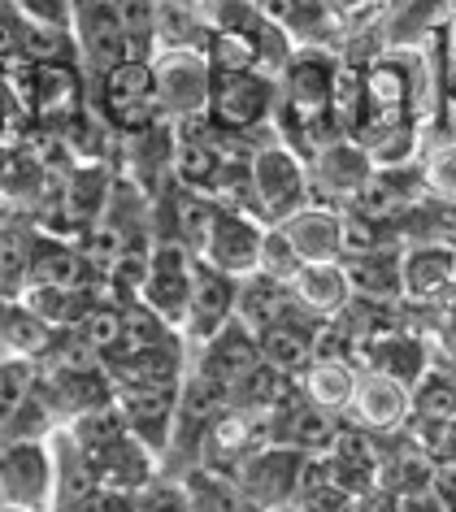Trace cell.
Instances as JSON below:
<instances>
[{
    "mask_svg": "<svg viewBox=\"0 0 456 512\" xmlns=\"http://www.w3.org/2000/svg\"><path fill=\"white\" fill-rule=\"evenodd\" d=\"M70 35L96 74H109L118 61H126V31L113 0H70Z\"/></svg>",
    "mask_w": 456,
    "mask_h": 512,
    "instance_id": "9",
    "label": "cell"
},
{
    "mask_svg": "<svg viewBox=\"0 0 456 512\" xmlns=\"http://www.w3.org/2000/svg\"><path fill=\"white\" fill-rule=\"evenodd\" d=\"M291 300L300 304L304 313H313L318 322H326V317H335L339 309L348 304V278H344V265L335 261H309L300 265V274L291 278Z\"/></svg>",
    "mask_w": 456,
    "mask_h": 512,
    "instance_id": "16",
    "label": "cell"
},
{
    "mask_svg": "<svg viewBox=\"0 0 456 512\" xmlns=\"http://www.w3.org/2000/svg\"><path fill=\"white\" fill-rule=\"evenodd\" d=\"M0 356H5V348H0Z\"/></svg>",
    "mask_w": 456,
    "mask_h": 512,
    "instance_id": "40",
    "label": "cell"
},
{
    "mask_svg": "<svg viewBox=\"0 0 456 512\" xmlns=\"http://www.w3.org/2000/svg\"><path fill=\"white\" fill-rule=\"evenodd\" d=\"M213 213H218V204H213L205 191H183L174 196V243H183L192 256H200L209 239V226H213Z\"/></svg>",
    "mask_w": 456,
    "mask_h": 512,
    "instance_id": "26",
    "label": "cell"
},
{
    "mask_svg": "<svg viewBox=\"0 0 456 512\" xmlns=\"http://www.w3.org/2000/svg\"><path fill=\"white\" fill-rule=\"evenodd\" d=\"M0 504L27 512L53 508V460L44 439H0Z\"/></svg>",
    "mask_w": 456,
    "mask_h": 512,
    "instance_id": "3",
    "label": "cell"
},
{
    "mask_svg": "<svg viewBox=\"0 0 456 512\" xmlns=\"http://www.w3.org/2000/svg\"><path fill=\"white\" fill-rule=\"evenodd\" d=\"M448 352L456 356V322H452V330H448Z\"/></svg>",
    "mask_w": 456,
    "mask_h": 512,
    "instance_id": "38",
    "label": "cell"
},
{
    "mask_svg": "<svg viewBox=\"0 0 456 512\" xmlns=\"http://www.w3.org/2000/svg\"><path fill=\"white\" fill-rule=\"evenodd\" d=\"M35 382V361H22V356H0V430L9 426V417L18 413V404L27 400Z\"/></svg>",
    "mask_w": 456,
    "mask_h": 512,
    "instance_id": "30",
    "label": "cell"
},
{
    "mask_svg": "<svg viewBox=\"0 0 456 512\" xmlns=\"http://www.w3.org/2000/svg\"><path fill=\"white\" fill-rule=\"evenodd\" d=\"M209 79L213 66L200 48H166L152 61V96H157L161 118H187V113H205L209 105Z\"/></svg>",
    "mask_w": 456,
    "mask_h": 512,
    "instance_id": "2",
    "label": "cell"
},
{
    "mask_svg": "<svg viewBox=\"0 0 456 512\" xmlns=\"http://www.w3.org/2000/svg\"><path fill=\"white\" fill-rule=\"evenodd\" d=\"M456 278V252L448 248H417L400 261V291H409L413 300H435L439 291H448Z\"/></svg>",
    "mask_w": 456,
    "mask_h": 512,
    "instance_id": "21",
    "label": "cell"
},
{
    "mask_svg": "<svg viewBox=\"0 0 456 512\" xmlns=\"http://www.w3.org/2000/svg\"><path fill=\"white\" fill-rule=\"evenodd\" d=\"M313 330H318V317L304 313L296 304L287 317H278L274 326H265L257 335L261 365H270V369H278V374L296 378L300 369L313 361Z\"/></svg>",
    "mask_w": 456,
    "mask_h": 512,
    "instance_id": "13",
    "label": "cell"
},
{
    "mask_svg": "<svg viewBox=\"0 0 456 512\" xmlns=\"http://www.w3.org/2000/svg\"><path fill=\"white\" fill-rule=\"evenodd\" d=\"M235 287L239 278L213 270L205 256H192V287H187V313L179 335L187 343H205L213 330L235 317Z\"/></svg>",
    "mask_w": 456,
    "mask_h": 512,
    "instance_id": "8",
    "label": "cell"
},
{
    "mask_svg": "<svg viewBox=\"0 0 456 512\" xmlns=\"http://www.w3.org/2000/svg\"><path fill=\"white\" fill-rule=\"evenodd\" d=\"M430 499H435L439 512H456V465H439L430 473Z\"/></svg>",
    "mask_w": 456,
    "mask_h": 512,
    "instance_id": "35",
    "label": "cell"
},
{
    "mask_svg": "<svg viewBox=\"0 0 456 512\" xmlns=\"http://www.w3.org/2000/svg\"><path fill=\"white\" fill-rule=\"evenodd\" d=\"M66 330L48 326L40 313H31L22 300H0V348L5 356H22V361H48Z\"/></svg>",
    "mask_w": 456,
    "mask_h": 512,
    "instance_id": "14",
    "label": "cell"
},
{
    "mask_svg": "<svg viewBox=\"0 0 456 512\" xmlns=\"http://www.w3.org/2000/svg\"><path fill=\"white\" fill-rule=\"evenodd\" d=\"M187 287H192V252L174 239H161L148 248V274L139 287V304H148L157 317L179 330L187 313Z\"/></svg>",
    "mask_w": 456,
    "mask_h": 512,
    "instance_id": "7",
    "label": "cell"
},
{
    "mask_svg": "<svg viewBox=\"0 0 456 512\" xmlns=\"http://www.w3.org/2000/svg\"><path fill=\"white\" fill-rule=\"evenodd\" d=\"M430 473H435V465L426 460L422 447H404V452H396L391 465H387V478H391L396 491H426Z\"/></svg>",
    "mask_w": 456,
    "mask_h": 512,
    "instance_id": "32",
    "label": "cell"
},
{
    "mask_svg": "<svg viewBox=\"0 0 456 512\" xmlns=\"http://www.w3.org/2000/svg\"><path fill=\"white\" fill-rule=\"evenodd\" d=\"M18 57L31 61V66H61V61H74V57H79V48H74L70 27H53V22L22 18Z\"/></svg>",
    "mask_w": 456,
    "mask_h": 512,
    "instance_id": "24",
    "label": "cell"
},
{
    "mask_svg": "<svg viewBox=\"0 0 456 512\" xmlns=\"http://www.w3.org/2000/svg\"><path fill=\"white\" fill-rule=\"evenodd\" d=\"M174 400H179V387H113V404H118L126 430H131L152 456H161L170 447Z\"/></svg>",
    "mask_w": 456,
    "mask_h": 512,
    "instance_id": "11",
    "label": "cell"
},
{
    "mask_svg": "<svg viewBox=\"0 0 456 512\" xmlns=\"http://www.w3.org/2000/svg\"><path fill=\"white\" fill-rule=\"evenodd\" d=\"M348 404L357 408V417L365 421V430H396L404 421V413H409V387L374 369L370 378H357Z\"/></svg>",
    "mask_w": 456,
    "mask_h": 512,
    "instance_id": "18",
    "label": "cell"
},
{
    "mask_svg": "<svg viewBox=\"0 0 456 512\" xmlns=\"http://www.w3.org/2000/svg\"><path fill=\"white\" fill-rule=\"evenodd\" d=\"M344 278H348V291L361 300H396L400 296V261L396 256H383L378 252H365V256H348L344 261Z\"/></svg>",
    "mask_w": 456,
    "mask_h": 512,
    "instance_id": "22",
    "label": "cell"
},
{
    "mask_svg": "<svg viewBox=\"0 0 456 512\" xmlns=\"http://www.w3.org/2000/svg\"><path fill=\"white\" fill-rule=\"evenodd\" d=\"M0 512H27V508H9V504H0Z\"/></svg>",
    "mask_w": 456,
    "mask_h": 512,
    "instance_id": "39",
    "label": "cell"
},
{
    "mask_svg": "<svg viewBox=\"0 0 456 512\" xmlns=\"http://www.w3.org/2000/svg\"><path fill=\"white\" fill-rule=\"evenodd\" d=\"M370 178V161L361 148L331 144L318 152V183L331 191H361V183Z\"/></svg>",
    "mask_w": 456,
    "mask_h": 512,
    "instance_id": "28",
    "label": "cell"
},
{
    "mask_svg": "<svg viewBox=\"0 0 456 512\" xmlns=\"http://www.w3.org/2000/svg\"><path fill=\"white\" fill-rule=\"evenodd\" d=\"M100 113L113 131H148L161 118L152 96V61H118L109 74H100Z\"/></svg>",
    "mask_w": 456,
    "mask_h": 512,
    "instance_id": "6",
    "label": "cell"
},
{
    "mask_svg": "<svg viewBox=\"0 0 456 512\" xmlns=\"http://www.w3.org/2000/svg\"><path fill=\"white\" fill-rule=\"evenodd\" d=\"M287 235V243L296 248L304 265L309 261H335L339 256V217L326 209H296L283 222H274Z\"/></svg>",
    "mask_w": 456,
    "mask_h": 512,
    "instance_id": "19",
    "label": "cell"
},
{
    "mask_svg": "<svg viewBox=\"0 0 456 512\" xmlns=\"http://www.w3.org/2000/svg\"><path fill=\"white\" fill-rule=\"evenodd\" d=\"M92 469H96V486H113V491L135 495L139 486H148L157 478V456L126 430L122 439H113L100 456H92Z\"/></svg>",
    "mask_w": 456,
    "mask_h": 512,
    "instance_id": "15",
    "label": "cell"
},
{
    "mask_svg": "<svg viewBox=\"0 0 456 512\" xmlns=\"http://www.w3.org/2000/svg\"><path fill=\"white\" fill-rule=\"evenodd\" d=\"M261 222L252 213H235V209H218L209 226V239L200 256L213 265V270L231 274V278H248L257 270V256H261Z\"/></svg>",
    "mask_w": 456,
    "mask_h": 512,
    "instance_id": "10",
    "label": "cell"
},
{
    "mask_svg": "<svg viewBox=\"0 0 456 512\" xmlns=\"http://www.w3.org/2000/svg\"><path fill=\"white\" fill-rule=\"evenodd\" d=\"M278 87L265 70H213L205 113L222 131H252L274 113Z\"/></svg>",
    "mask_w": 456,
    "mask_h": 512,
    "instance_id": "1",
    "label": "cell"
},
{
    "mask_svg": "<svg viewBox=\"0 0 456 512\" xmlns=\"http://www.w3.org/2000/svg\"><path fill=\"white\" fill-rule=\"evenodd\" d=\"M183 491H187V504H192V512H257L231 478L209 473V469H192V473H187Z\"/></svg>",
    "mask_w": 456,
    "mask_h": 512,
    "instance_id": "25",
    "label": "cell"
},
{
    "mask_svg": "<svg viewBox=\"0 0 456 512\" xmlns=\"http://www.w3.org/2000/svg\"><path fill=\"white\" fill-rule=\"evenodd\" d=\"M300 374V395L326 413L344 408L352 400V387H357V374L348 369V361H309Z\"/></svg>",
    "mask_w": 456,
    "mask_h": 512,
    "instance_id": "23",
    "label": "cell"
},
{
    "mask_svg": "<svg viewBox=\"0 0 456 512\" xmlns=\"http://www.w3.org/2000/svg\"><path fill=\"white\" fill-rule=\"evenodd\" d=\"M409 408L422 426H452L456 421V382L448 378H422L409 395Z\"/></svg>",
    "mask_w": 456,
    "mask_h": 512,
    "instance_id": "29",
    "label": "cell"
},
{
    "mask_svg": "<svg viewBox=\"0 0 456 512\" xmlns=\"http://www.w3.org/2000/svg\"><path fill=\"white\" fill-rule=\"evenodd\" d=\"M40 230L22 222H0V300H18L31 287V261Z\"/></svg>",
    "mask_w": 456,
    "mask_h": 512,
    "instance_id": "20",
    "label": "cell"
},
{
    "mask_svg": "<svg viewBox=\"0 0 456 512\" xmlns=\"http://www.w3.org/2000/svg\"><path fill=\"white\" fill-rule=\"evenodd\" d=\"M296 309V300H291V287L278 283L270 274H257L252 270L248 278H239L235 287V322L248 326L252 335H261L265 326H274L278 317H287Z\"/></svg>",
    "mask_w": 456,
    "mask_h": 512,
    "instance_id": "17",
    "label": "cell"
},
{
    "mask_svg": "<svg viewBox=\"0 0 456 512\" xmlns=\"http://www.w3.org/2000/svg\"><path fill=\"white\" fill-rule=\"evenodd\" d=\"M248 170H252V196H257V217L283 222L287 213L304 209L309 174H304V165L287 144H261L248 157Z\"/></svg>",
    "mask_w": 456,
    "mask_h": 512,
    "instance_id": "4",
    "label": "cell"
},
{
    "mask_svg": "<svg viewBox=\"0 0 456 512\" xmlns=\"http://www.w3.org/2000/svg\"><path fill=\"white\" fill-rule=\"evenodd\" d=\"M22 18L53 22V27H70V0H14Z\"/></svg>",
    "mask_w": 456,
    "mask_h": 512,
    "instance_id": "34",
    "label": "cell"
},
{
    "mask_svg": "<svg viewBox=\"0 0 456 512\" xmlns=\"http://www.w3.org/2000/svg\"><path fill=\"white\" fill-rule=\"evenodd\" d=\"M53 512H135V495L113 491V486H92L83 499H74L66 508H53Z\"/></svg>",
    "mask_w": 456,
    "mask_h": 512,
    "instance_id": "33",
    "label": "cell"
},
{
    "mask_svg": "<svg viewBox=\"0 0 456 512\" xmlns=\"http://www.w3.org/2000/svg\"><path fill=\"white\" fill-rule=\"evenodd\" d=\"M396 512H439V508L422 491H396Z\"/></svg>",
    "mask_w": 456,
    "mask_h": 512,
    "instance_id": "37",
    "label": "cell"
},
{
    "mask_svg": "<svg viewBox=\"0 0 456 512\" xmlns=\"http://www.w3.org/2000/svg\"><path fill=\"white\" fill-rule=\"evenodd\" d=\"M200 356H196V374L213 378L218 387L235 391L239 382H244L252 369L261 365V352H257V335H252L248 326H239L235 317L226 326H218L205 343H196Z\"/></svg>",
    "mask_w": 456,
    "mask_h": 512,
    "instance_id": "12",
    "label": "cell"
},
{
    "mask_svg": "<svg viewBox=\"0 0 456 512\" xmlns=\"http://www.w3.org/2000/svg\"><path fill=\"white\" fill-rule=\"evenodd\" d=\"M300 465H304V452L287 443H261L239 460L235 469V486L244 491V499L257 512L265 508H278V504H291L296 499V482H300Z\"/></svg>",
    "mask_w": 456,
    "mask_h": 512,
    "instance_id": "5",
    "label": "cell"
},
{
    "mask_svg": "<svg viewBox=\"0 0 456 512\" xmlns=\"http://www.w3.org/2000/svg\"><path fill=\"white\" fill-rule=\"evenodd\" d=\"M365 348L374 352V369L396 382H417V374H422V343L404 339V335H374Z\"/></svg>",
    "mask_w": 456,
    "mask_h": 512,
    "instance_id": "27",
    "label": "cell"
},
{
    "mask_svg": "<svg viewBox=\"0 0 456 512\" xmlns=\"http://www.w3.org/2000/svg\"><path fill=\"white\" fill-rule=\"evenodd\" d=\"M18 35H22V14H0V66L18 61Z\"/></svg>",
    "mask_w": 456,
    "mask_h": 512,
    "instance_id": "36",
    "label": "cell"
},
{
    "mask_svg": "<svg viewBox=\"0 0 456 512\" xmlns=\"http://www.w3.org/2000/svg\"><path fill=\"white\" fill-rule=\"evenodd\" d=\"M300 256H296V248L287 243V235L283 230H265L261 235V256H257V274H270V278H278V283H291V278L300 274Z\"/></svg>",
    "mask_w": 456,
    "mask_h": 512,
    "instance_id": "31",
    "label": "cell"
}]
</instances>
